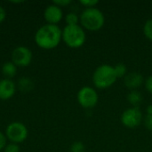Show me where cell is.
<instances>
[{"mask_svg": "<svg viewBox=\"0 0 152 152\" xmlns=\"http://www.w3.org/2000/svg\"><path fill=\"white\" fill-rule=\"evenodd\" d=\"M4 152H20V147L16 143H9L4 149Z\"/></svg>", "mask_w": 152, "mask_h": 152, "instance_id": "ffe728a7", "label": "cell"}, {"mask_svg": "<svg viewBox=\"0 0 152 152\" xmlns=\"http://www.w3.org/2000/svg\"><path fill=\"white\" fill-rule=\"evenodd\" d=\"M146 111H147V114H148V115H152V105H149V106L147 107Z\"/></svg>", "mask_w": 152, "mask_h": 152, "instance_id": "484cf974", "label": "cell"}, {"mask_svg": "<svg viewBox=\"0 0 152 152\" xmlns=\"http://www.w3.org/2000/svg\"><path fill=\"white\" fill-rule=\"evenodd\" d=\"M118 79L114 66L102 64L98 66L93 73L92 80L94 86L98 89H107L112 86Z\"/></svg>", "mask_w": 152, "mask_h": 152, "instance_id": "7a4b0ae2", "label": "cell"}, {"mask_svg": "<svg viewBox=\"0 0 152 152\" xmlns=\"http://www.w3.org/2000/svg\"><path fill=\"white\" fill-rule=\"evenodd\" d=\"M53 4L58 5L59 7H63V6H67L69 4H71V0H55L53 2Z\"/></svg>", "mask_w": 152, "mask_h": 152, "instance_id": "7402d4cb", "label": "cell"}, {"mask_svg": "<svg viewBox=\"0 0 152 152\" xmlns=\"http://www.w3.org/2000/svg\"><path fill=\"white\" fill-rule=\"evenodd\" d=\"M85 145L82 142H75L70 147V152H85Z\"/></svg>", "mask_w": 152, "mask_h": 152, "instance_id": "ac0fdd59", "label": "cell"}, {"mask_svg": "<svg viewBox=\"0 0 152 152\" xmlns=\"http://www.w3.org/2000/svg\"><path fill=\"white\" fill-rule=\"evenodd\" d=\"M6 138L12 142V143L23 142L28 137V129L20 122H12L5 129Z\"/></svg>", "mask_w": 152, "mask_h": 152, "instance_id": "5b68a950", "label": "cell"}, {"mask_svg": "<svg viewBox=\"0 0 152 152\" xmlns=\"http://www.w3.org/2000/svg\"><path fill=\"white\" fill-rule=\"evenodd\" d=\"M80 4L84 5L86 8H93L95 7L98 4V0H80Z\"/></svg>", "mask_w": 152, "mask_h": 152, "instance_id": "d6986e66", "label": "cell"}, {"mask_svg": "<svg viewBox=\"0 0 152 152\" xmlns=\"http://www.w3.org/2000/svg\"><path fill=\"white\" fill-rule=\"evenodd\" d=\"M143 34L144 36L149 39L152 41V18L149 19L143 26Z\"/></svg>", "mask_w": 152, "mask_h": 152, "instance_id": "e0dca14e", "label": "cell"}, {"mask_svg": "<svg viewBox=\"0 0 152 152\" xmlns=\"http://www.w3.org/2000/svg\"><path fill=\"white\" fill-rule=\"evenodd\" d=\"M62 40L70 48H79L86 43V35L80 25H66L62 29Z\"/></svg>", "mask_w": 152, "mask_h": 152, "instance_id": "277c9868", "label": "cell"}, {"mask_svg": "<svg viewBox=\"0 0 152 152\" xmlns=\"http://www.w3.org/2000/svg\"><path fill=\"white\" fill-rule=\"evenodd\" d=\"M2 72L5 77L10 79L11 77H14L16 75L17 67L12 61H7V62L4 63V65L2 67Z\"/></svg>", "mask_w": 152, "mask_h": 152, "instance_id": "4fadbf2b", "label": "cell"}, {"mask_svg": "<svg viewBox=\"0 0 152 152\" xmlns=\"http://www.w3.org/2000/svg\"><path fill=\"white\" fill-rule=\"evenodd\" d=\"M15 94V84L9 78L0 80V100L6 101Z\"/></svg>", "mask_w": 152, "mask_h": 152, "instance_id": "8fae6325", "label": "cell"}, {"mask_svg": "<svg viewBox=\"0 0 152 152\" xmlns=\"http://www.w3.org/2000/svg\"><path fill=\"white\" fill-rule=\"evenodd\" d=\"M121 123L127 128H135L142 121V113L138 107L126 109L121 115Z\"/></svg>", "mask_w": 152, "mask_h": 152, "instance_id": "52a82bcc", "label": "cell"}, {"mask_svg": "<svg viewBox=\"0 0 152 152\" xmlns=\"http://www.w3.org/2000/svg\"><path fill=\"white\" fill-rule=\"evenodd\" d=\"M114 69H115V72H116V75L118 77V78L119 77H125L126 75L127 74V68L126 66L124 64V63H117L115 66H114Z\"/></svg>", "mask_w": 152, "mask_h": 152, "instance_id": "9a60e30c", "label": "cell"}, {"mask_svg": "<svg viewBox=\"0 0 152 152\" xmlns=\"http://www.w3.org/2000/svg\"><path fill=\"white\" fill-rule=\"evenodd\" d=\"M81 27L89 31H98L102 28L105 23L103 12L96 8H85L79 17Z\"/></svg>", "mask_w": 152, "mask_h": 152, "instance_id": "3957f363", "label": "cell"}, {"mask_svg": "<svg viewBox=\"0 0 152 152\" xmlns=\"http://www.w3.org/2000/svg\"><path fill=\"white\" fill-rule=\"evenodd\" d=\"M77 102L79 105L85 109H92L95 107L99 101V95L96 90L91 86H84L77 93Z\"/></svg>", "mask_w": 152, "mask_h": 152, "instance_id": "8992f818", "label": "cell"}, {"mask_svg": "<svg viewBox=\"0 0 152 152\" xmlns=\"http://www.w3.org/2000/svg\"><path fill=\"white\" fill-rule=\"evenodd\" d=\"M145 87L149 93L152 94V76H150L145 81Z\"/></svg>", "mask_w": 152, "mask_h": 152, "instance_id": "cb8c5ba5", "label": "cell"}, {"mask_svg": "<svg viewBox=\"0 0 152 152\" xmlns=\"http://www.w3.org/2000/svg\"><path fill=\"white\" fill-rule=\"evenodd\" d=\"M62 39V30L58 25L45 24L40 27L35 35V42L42 49L51 50L57 47Z\"/></svg>", "mask_w": 152, "mask_h": 152, "instance_id": "6da1fadb", "label": "cell"}, {"mask_svg": "<svg viewBox=\"0 0 152 152\" xmlns=\"http://www.w3.org/2000/svg\"><path fill=\"white\" fill-rule=\"evenodd\" d=\"M6 145V136L0 132V151L4 150Z\"/></svg>", "mask_w": 152, "mask_h": 152, "instance_id": "603a6c76", "label": "cell"}, {"mask_svg": "<svg viewBox=\"0 0 152 152\" xmlns=\"http://www.w3.org/2000/svg\"><path fill=\"white\" fill-rule=\"evenodd\" d=\"M19 87L22 92H28L33 87V83L29 78L22 77L19 81Z\"/></svg>", "mask_w": 152, "mask_h": 152, "instance_id": "5bb4252c", "label": "cell"}, {"mask_svg": "<svg viewBox=\"0 0 152 152\" xmlns=\"http://www.w3.org/2000/svg\"><path fill=\"white\" fill-rule=\"evenodd\" d=\"M143 83H144V77L139 72H135V71L129 72L124 77L125 86L131 91L136 90L137 88L141 87Z\"/></svg>", "mask_w": 152, "mask_h": 152, "instance_id": "30bf717a", "label": "cell"}, {"mask_svg": "<svg viewBox=\"0 0 152 152\" xmlns=\"http://www.w3.org/2000/svg\"><path fill=\"white\" fill-rule=\"evenodd\" d=\"M32 61V53L26 46H18L12 53V62L17 67H27Z\"/></svg>", "mask_w": 152, "mask_h": 152, "instance_id": "ba28073f", "label": "cell"}, {"mask_svg": "<svg viewBox=\"0 0 152 152\" xmlns=\"http://www.w3.org/2000/svg\"><path fill=\"white\" fill-rule=\"evenodd\" d=\"M6 18V12L4 9V7H2L0 5V23H2Z\"/></svg>", "mask_w": 152, "mask_h": 152, "instance_id": "d4e9b609", "label": "cell"}, {"mask_svg": "<svg viewBox=\"0 0 152 152\" xmlns=\"http://www.w3.org/2000/svg\"><path fill=\"white\" fill-rule=\"evenodd\" d=\"M144 126L149 131H152V115H146L144 118Z\"/></svg>", "mask_w": 152, "mask_h": 152, "instance_id": "44dd1931", "label": "cell"}, {"mask_svg": "<svg viewBox=\"0 0 152 152\" xmlns=\"http://www.w3.org/2000/svg\"><path fill=\"white\" fill-rule=\"evenodd\" d=\"M65 21L67 25H77L79 22V17L75 12H69L65 16Z\"/></svg>", "mask_w": 152, "mask_h": 152, "instance_id": "2e32d148", "label": "cell"}, {"mask_svg": "<svg viewBox=\"0 0 152 152\" xmlns=\"http://www.w3.org/2000/svg\"><path fill=\"white\" fill-rule=\"evenodd\" d=\"M44 17L47 21V24L57 25L63 18V12L61 7L52 4L45 8L44 12Z\"/></svg>", "mask_w": 152, "mask_h": 152, "instance_id": "9c48e42d", "label": "cell"}, {"mask_svg": "<svg viewBox=\"0 0 152 152\" xmlns=\"http://www.w3.org/2000/svg\"><path fill=\"white\" fill-rule=\"evenodd\" d=\"M127 102L133 106V107H138L142 102V94L137 90H133L127 94Z\"/></svg>", "mask_w": 152, "mask_h": 152, "instance_id": "7c38bea8", "label": "cell"}]
</instances>
